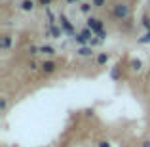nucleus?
<instances>
[{"mask_svg": "<svg viewBox=\"0 0 150 147\" xmlns=\"http://www.w3.org/2000/svg\"><path fill=\"white\" fill-rule=\"evenodd\" d=\"M129 15H131V10H129V6L125 2H116L112 6V17L114 19L125 21V19H129Z\"/></svg>", "mask_w": 150, "mask_h": 147, "instance_id": "f257e3e1", "label": "nucleus"}, {"mask_svg": "<svg viewBox=\"0 0 150 147\" xmlns=\"http://www.w3.org/2000/svg\"><path fill=\"white\" fill-rule=\"evenodd\" d=\"M86 27H89L95 34H99L101 31H105V23H103V19L95 17V15H89V17L86 19Z\"/></svg>", "mask_w": 150, "mask_h": 147, "instance_id": "f03ea898", "label": "nucleus"}, {"mask_svg": "<svg viewBox=\"0 0 150 147\" xmlns=\"http://www.w3.org/2000/svg\"><path fill=\"white\" fill-rule=\"evenodd\" d=\"M59 27L63 29V33L70 34V37H74V34H76V31H74V25L69 21V17H67L65 14H61V15H59Z\"/></svg>", "mask_w": 150, "mask_h": 147, "instance_id": "7ed1b4c3", "label": "nucleus"}, {"mask_svg": "<svg viewBox=\"0 0 150 147\" xmlns=\"http://www.w3.org/2000/svg\"><path fill=\"white\" fill-rule=\"evenodd\" d=\"M40 69H42V73H44V75H51V73L57 71V63H55L53 59H46V61L40 65Z\"/></svg>", "mask_w": 150, "mask_h": 147, "instance_id": "20e7f679", "label": "nucleus"}, {"mask_svg": "<svg viewBox=\"0 0 150 147\" xmlns=\"http://www.w3.org/2000/svg\"><path fill=\"white\" fill-rule=\"evenodd\" d=\"M34 8H36V2H34V0H21V2H19V10L27 11V14L34 11Z\"/></svg>", "mask_w": 150, "mask_h": 147, "instance_id": "39448f33", "label": "nucleus"}, {"mask_svg": "<svg viewBox=\"0 0 150 147\" xmlns=\"http://www.w3.org/2000/svg\"><path fill=\"white\" fill-rule=\"evenodd\" d=\"M61 34H63V29L57 25H50L48 31H46V37H51V38H61Z\"/></svg>", "mask_w": 150, "mask_h": 147, "instance_id": "423d86ee", "label": "nucleus"}, {"mask_svg": "<svg viewBox=\"0 0 150 147\" xmlns=\"http://www.w3.org/2000/svg\"><path fill=\"white\" fill-rule=\"evenodd\" d=\"M129 69H131L133 73H139V71H143V61H141L139 57L129 59Z\"/></svg>", "mask_w": 150, "mask_h": 147, "instance_id": "0eeeda50", "label": "nucleus"}, {"mask_svg": "<svg viewBox=\"0 0 150 147\" xmlns=\"http://www.w3.org/2000/svg\"><path fill=\"white\" fill-rule=\"evenodd\" d=\"M108 59H110V55L106 54V52H99V54H97V57H95V63H97V67H103V65H106V63H108Z\"/></svg>", "mask_w": 150, "mask_h": 147, "instance_id": "6e6552de", "label": "nucleus"}, {"mask_svg": "<svg viewBox=\"0 0 150 147\" xmlns=\"http://www.w3.org/2000/svg\"><path fill=\"white\" fill-rule=\"evenodd\" d=\"M76 54L80 55V57H91L95 52H93L91 46H82V48H78V50H76Z\"/></svg>", "mask_w": 150, "mask_h": 147, "instance_id": "1a4fd4ad", "label": "nucleus"}, {"mask_svg": "<svg viewBox=\"0 0 150 147\" xmlns=\"http://www.w3.org/2000/svg\"><path fill=\"white\" fill-rule=\"evenodd\" d=\"M72 38H74V42L78 44V48H82V46H89V40H88V38H86L82 33H76Z\"/></svg>", "mask_w": 150, "mask_h": 147, "instance_id": "9d476101", "label": "nucleus"}, {"mask_svg": "<svg viewBox=\"0 0 150 147\" xmlns=\"http://www.w3.org/2000/svg\"><path fill=\"white\" fill-rule=\"evenodd\" d=\"M0 48H2L4 52L11 48V34H4V37L0 38Z\"/></svg>", "mask_w": 150, "mask_h": 147, "instance_id": "9b49d317", "label": "nucleus"}, {"mask_svg": "<svg viewBox=\"0 0 150 147\" xmlns=\"http://www.w3.org/2000/svg\"><path fill=\"white\" fill-rule=\"evenodd\" d=\"M110 78H112V80H120V78H122L120 65H116V67H112V69H110Z\"/></svg>", "mask_w": 150, "mask_h": 147, "instance_id": "f8f14e48", "label": "nucleus"}, {"mask_svg": "<svg viewBox=\"0 0 150 147\" xmlns=\"http://www.w3.org/2000/svg\"><path fill=\"white\" fill-rule=\"evenodd\" d=\"M91 10H93L91 2H82V4H80V11H82L84 15H89V14H91Z\"/></svg>", "mask_w": 150, "mask_h": 147, "instance_id": "ddd939ff", "label": "nucleus"}, {"mask_svg": "<svg viewBox=\"0 0 150 147\" xmlns=\"http://www.w3.org/2000/svg\"><path fill=\"white\" fill-rule=\"evenodd\" d=\"M55 50L53 46H50V44H44V46H40V54H44V55H53L55 54Z\"/></svg>", "mask_w": 150, "mask_h": 147, "instance_id": "4468645a", "label": "nucleus"}, {"mask_svg": "<svg viewBox=\"0 0 150 147\" xmlns=\"http://www.w3.org/2000/svg\"><path fill=\"white\" fill-rule=\"evenodd\" d=\"M80 33H82V34H84V37H86V38H88V40H89V42H91V38H95V33H93V31H91V29H89V27H82V31H80Z\"/></svg>", "mask_w": 150, "mask_h": 147, "instance_id": "2eb2a0df", "label": "nucleus"}, {"mask_svg": "<svg viewBox=\"0 0 150 147\" xmlns=\"http://www.w3.org/2000/svg\"><path fill=\"white\" fill-rule=\"evenodd\" d=\"M137 42H139V44H150V33H144L143 37H139Z\"/></svg>", "mask_w": 150, "mask_h": 147, "instance_id": "dca6fc26", "label": "nucleus"}, {"mask_svg": "<svg viewBox=\"0 0 150 147\" xmlns=\"http://www.w3.org/2000/svg\"><path fill=\"white\" fill-rule=\"evenodd\" d=\"M27 52H29V55H36V54H40V46H34V44H30Z\"/></svg>", "mask_w": 150, "mask_h": 147, "instance_id": "f3484780", "label": "nucleus"}, {"mask_svg": "<svg viewBox=\"0 0 150 147\" xmlns=\"http://www.w3.org/2000/svg\"><path fill=\"white\" fill-rule=\"evenodd\" d=\"M91 6L93 8H105L106 6V0H91Z\"/></svg>", "mask_w": 150, "mask_h": 147, "instance_id": "a211bd4d", "label": "nucleus"}, {"mask_svg": "<svg viewBox=\"0 0 150 147\" xmlns=\"http://www.w3.org/2000/svg\"><path fill=\"white\" fill-rule=\"evenodd\" d=\"M141 25H143L144 29H146V33H150V17H146V15H144L143 21H141Z\"/></svg>", "mask_w": 150, "mask_h": 147, "instance_id": "6ab92c4d", "label": "nucleus"}, {"mask_svg": "<svg viewBox=\"0 0 150 147\" xmlns=\"http://www.w3.org/2000/svg\"><path fill=\"white\" fill-rule=\"evenodd\" d=\"M103 44V40L99 37H95V38H91V42H89V46H91V48H95V46H101Z\"/></svg>", "mask_w": 150, "mask_h": 147, "instance_id": "aec40b11", "label": "nucleus"}, {"mask_svg": "<svg viewBox=\"0 0 150 147\" xmlns=\"http://www.w3.org/2000/svg\"><path fill=\"white\" fill-rule=\"evenodd\" d=\"M36 2H38V6H42V8H50L53 0H36Z\"/></svg>", "mask_w": 150, "mask_h": 147, "instance_id": "412c9836", "label": "nucleus"}, {"mask_svg": "<svg viewBox=\"0 0 150 147\" xmlns=\"http://www.w3.org/2000/svg\"><path fill=\"white\" fill-rule=\"evenodd\" d=\"M38 67H40V65H38V63L34 61V59H30V61H29V69H30V71H36Z\"/></svg>", "mask_w": 150, "mask_h": 147, "instance_id": "4be33fe9", "label": "nucleus"}, {"mask_svg": "<svg viewBox=\"0 0 150 147\" xmlns=\"http://www.w3.org/2000/svg\"><path fill=\"white\" fill-rule=\"evenodd\" d=\"M0 107H2V111H6V109H8V99H6V98L0 99Z\"/></svg>", "mask_w": 150, "mask_h": 147, "instance_id": "5701e85b", "label": "nucleus"}, {"mask_svg": "<svg viewBox=\"0 0 150 147\" xmlns=\"http://www.w3.org/2000/svg\"><path fill=\"white\" fill-rule=\"evenodd\" d=\"M97 147H110V143L106 140H101V141H97Z\"/></svg>", "mask_w": 150, "mask_h": 147, "instance_id": "b1692460", "label": "nucleus"}, {"mask_svg": "<svg viewBox=\"0 0 150 147\" xmlns=\"http://www.w3.org/2000/svg\"><path fill=\"white\" fill-rule=\"evenodd\" d=\"M95 37H99L101 40L105 42V40H106V37H108V34H106V31H101V33H99V34H95Z\"/></svg>", "mask_w": 150, "mask_h": 147, "instance_id": "393cba45", "label": "nucleus"}, {"mask_svg": "<svg viewBox=\"0 0 150 147\" xmlns=\"http://www.w3.org/2000/svg\"><path fill=\"white\" fill-rule=\"evenodd\" d=\"M65 2H67V4H82L84 0H65Z\"/></svg>", "mask_w": 150, "mask_h": 147, "instance_id": "a878e982", "label": "nucleus"}, {"mask_svg": "<svg viewBox=\"0 0 150 147\" xmlns=\"http://www.w3.org/2000/svg\"><path fill=\"white\" fill-rule=\"evenodd\" d=\"M141 147H150V140H144L143 143H141Z\"/></svg>", "mask_w": 150, "mask_h": 147, "instance_id": "bb28decb", "label": "nucleus"}, {"mask_svg": "<svg viewBox=\"0 0 150 147\" xmlns=\"http://www.w3.org/2000/svg\"><path fill=\"white\" fill-rule=\"evenodd\" d=\"M148 80H150V73H148Z\"/></svg>", "mask_w": 150, "mask_h": 147, "instance_id": "cd10ccee", "label": "nucleus"}]
</instances>
